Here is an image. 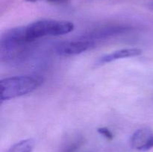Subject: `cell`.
I'll list each match as a JSON object with an SVG mask.
<instances>
[{"label": "cell", "mask_w": 153, "mask_h": 152, "mask_svg": "<svg viewBox=\"0 0 153 152\" xmlns=\"http://www.w3.org/2000/svg\"><path fill=\"white\" fill-rule=\"evenodd\" d=\"M130 30V28L123 25H114V26H105L102 28H97L91 32L82 36L81 38L86 39L95 43L96 40H104L113 36L126 33Z\"/></svg>", "instance_id": "5b68a950"}, {"label": "cell", "mask_w": 153, "mask_h": 152, "mask_svg": "<svg viewBox=\"0 0 153 152\" xmlns=\"http://www.w3.org/2000/svg\"><path fill=\"white\" fill-rule=\"evenodd\" d=\"M43 79L38 75H19L6 77L0 80V99L7 101L32 92L43 83Z\"/></svg>", "instance_id": "6da1fadb"}, {"label": "cell", "mask_w": 153, "mask_h": 152, "mask_svg": "<svg viewBox=\"0 0 153 152\" xmlns=\"http://www.w3.org/2000/svg\"><path fill=\"white\" fill-rule=\"evenodd\" d=\"M95 46L94 42L81 38L75 41H66L58 43L55 47V52L61 56H73L79 55Z\"/></svg>", "instance_id": "3957f363"}, {"label": "cell", "mask_w": 153, "mask_h": 152, "mask_svg": "<svg viewBox=\"0 0 153 152\" xmlns=\"http://www.w3.org/2000/svg\"><path fill=\"white\" fill-rule=\"evenodd\" d=\"M83 138L81 136H73L65 142L61 152H75L82 145Z\"/></svg>", "instance_id": "ba28073f"}, {"label": "cell", "mask_w": 153, "mask_h": 152, "mask_svg": "<svg viewBox=\"0 0 153 152\" xmlns=\"http://www.w3.org/2000/svg\"><path fill=\"white\" fill-rule=\"evenodd\" d=\"M142 54V50L137 48H127V49H120L115 51L110 54L104 55L101 58H98L96 62L97 65H103V64L108 63L113 61H117L119 59L127 58H133V57L139 56Z\"/></svg>", "instance_id": "8992f818"}, {"label": "cell", "mask_w": 153, "mask_h": 152, "mask_svg": "<svg viewBox=\"0 0 153 152\" xmlns=\"http://www.w3.org/2000/svg\"><path fill=\"white\" fill-rule=\"evenodd\" d=\"M29 2H35V1H39V0H25ZM46 1H49L51 3H55V4H63V3H66L68 0H45Z\"/></svg>", "instance_id": "30bf717a"}, {"label": "cell", "mask_w": 153, "mask_h": 152, "mask_svg": "<svg viewBox=\"0 0 153 152\" xmlns=\"http://www.w3.org/2000/svg\"><path fill=\"white\" fill-rule=\"evenodd\" d=\"M97 132L100 134V135L103 136L105 139L108 140L113 139L114 134H112L111 131L108 129V128H105V127H102V128H99L97 129Z\"/></svg>", "instance_id": "9c48e42d"}, {"label": "cell", "mask_w": 153, "mask_h": 152, "mask_svg": "<svg viewBox=\"0 0 153 152\" xmlns=\"http://www.w3.org/2000/svg\"><path fill=\"white\" fill-rule=\"evenodd\" d=\"M34 146V140L31 139H27L15 143L10 148L7 152H31Z\"/></svg>", "instance_id": "52a82bcc"}, {"label": "cell", "mask_w": 153, "mask_h": 152, "mask_svg": "<svg viewBox=\"0 0 153 152\" xmlns=\"http://www.w3.org/2000/svg\"><path fill=\"white\" fill-rule=\"evenodd\" d=\"M133 149L138 151H147L153 148V132L146 128L137 130L130 139Z\"/></svg>", "instance_id": "277c9868"}, {"label": "cell", "mask_w": 153, "mask_h": 152, "mask_svg": "<svg viewBox=\"0 0 153 152\" xmlns=\"http://www.w3.org/2000/svg\"><path fill=\"white\" fill-rule=\"evenodd\" d=\"M74 29V25L70 21L55 19H40L25 26L27 40L31 43L46 36H60L67 34Z\"/></svg>", "instance_id": "7a4b0ae2"}]
</instances>
